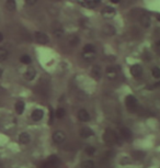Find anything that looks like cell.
<instances>
[{
  "mask_svg": "<svg viewBox=\"0 0 160 168\" xmlns=\"http://www.w3.org/2000/svg\"><path fill=\"white\" fill-rule=\"evenodd\" d=\"M103 139H104V142L108 143V144H117V143H120L117 134L115 133L113 130H110V129H108V130L104 132Z\"/></svg>",
  "mask_w": 160,
  "mask_h": 168,
  "instance_id": "1",
  "label": "cell"
},
{
  "mask_svg": "<svg viewBox=\"0 0 160 168\" xmlns=\"http://www.w3.org/2000/svg\"><path fill=\"white\" fill-rule=\"evenodd\" d=\"M125 104H126V108H127L128 110L132 111V112H134V111L138 108V100L136 99V97L129 95V96L126 97Z\"/></svg>",
  "mask_w": 160,
  "mask_h": 168,
  "instance_id": "2",
  "label": "cell"
},
{
  "mask_svg": "<svg viewBox=\"0 0 160 168\" xmlns=\"http://www.w3.org/2000/svg\"><path fill=\"white\" fill-rule=\"evenodd\" d=\"M35 41L39 43V44H42V45H45L49 42V39H48V35L44 33V32H35Z\"/></svg>",
  "mask_w": 160,
  "mask_h": 168,
  "instance_id": "3",
  "label": "cell"
},
{
  "mask_svg": "<svg viewBox=\"0 0 160 168\" xmlns=\"http://www.w3.org/2000/svg\"><path fill=\"white\" fill-rule=\"evenodd\" d=\"M79 3L81 6L86 7V8H89V9H93L96 7L99 6V3L101 2V0H78Z\"/></svg>",
  "mask_w": 160,
  "mask_h": 168,
  "instance_id": "4",
  "label": "cell"
},
{
  "mask_svg": "<svg viewBox=\"0 0 160 168\" xmlns=\"http://www.w3.org/2000/svg\"><path fill=\"white\" fill-rule=\"evenodd\" d=\"M65 139H66V134L64 133L63 131H56L53 134V141L56 144H62L65 142Z\"/></svg>",
  "mask_w": 160,
  "mask_h": 168,
  "instance_id": "5",
  "label": "cell"
},
{
  "mask_svg": "<svg viewBox=\"0 0 160 168\" xmlns=\"http://www.w3.org/2000/svg\"><path fill=\"white\" fill-rule=\"evenodd\" d=\"M131 74L133 77L139 78L140 76L143 75V67H142V65H139V64L133 65L131 67Z\"/></svg>",
  "mask_w": 160,
  "mask_h": 168,
  "instance_id": "6",
  "label": "cell"
},
{
  "mask_svg": "<svg viewBox=\"0 0 160 168\" xmlns=\"http://www.w3.org/2000/svg\"><path fill=\"white\" fill-rule=\"evenodd\" d=\"M90 75H91L92 78H93V79H96V80H99V79H101V77H102V71H101V67H100V66H98V65H94V66L92 67Z\"/></svg>",
  "mask_w": 160,
  "mask_h": 168,
  "instance_id": "7",
  "label": "cell"
},
{
  "mask_svg": "<svg viewBox=\"0 0 160 168\" xmlns=\"http://www.w3.org/2000/svg\"><path fill=\"white\" fill-rule=\"evenodd\" d=\"M150 16L147 12H144L143 14L140 16V24L143 25L144 28H149L150 27Z\"/></svg>",
  "mask_w": 160,
  "mask_h": 168,
  "instance_id": "8",
  "label": "cell"
},
{
  "mask_svg": "<svg viewBox=\"0 0 160 168\" xmlns=\"http://www.w3.org/2000/svg\"><path fill=\"white\" fill-rule=\"evenodd\" d=\"M105 74H106V77L109 78V79H115L116 77H117V69L115 68L114 66H109L108 68H106V71H105Z\"/></svg>",
  "mask_w": 160,
  "mask_h": 168,
  "instance_id": "9",
  "label": "cell"
},
{
  "mask_svg": "<svg viewBox=\"0 0 160 168\" xmlns=\"http://www.w3.org/2000/svg\"><path fill=\"white\" fill-rule=\"evenodd\" d=\"M43 116H44V112H43V110H41V109H35V110L32 112V114H31L32 120L35 122L41 121V120L43 119Z\"/></svg>",
  "mask_w": 160,
  "mask_h": 168,
  "instance_id": "10",
  "label": "cell"
},
{
  "mask_svg": "<svg viewBox=\"0 0 160 168\" xmlns=\"http://www.w3.org/2000/svg\"><path fill=\"white\" fill-rule=\"evenodd\" d=\"M102 31H103V33L105 35H108V36H112V35H114L115 33H116L115 28L113 25H111V24H105V25H103Z\"/></svg>",
  "mask_w": 160,
  "mask_h": 168,
  "instance_id": "11",
  "label": "cell"
},
{
  "mask_svg": "<svg viewBox=\"0 0 160 168\" xmlns=\"http://www.w3.org/2000/svg\"><path fill=\"white\" fill-rule=\"evenodd\" d=\"M115 14V10L112 8V7H104L102 9V16L104 18H106V19H109V18H112L113 16Z\"/></svg>",
  "mask_w": 160,
  "mask_h": 168,
  "instance_id": "12",
  "label": "cell"
},
{
  "mask_svg": "<svg viewBox=\"0 0 160 168\" xmlns=\"http://www.w3.org/2000/svg\"><path fill=\"white\" fill-rule=\"evenodd\" d=\"M78 119L82 122H88L90 120V114H89V112L87 110L81 109V110L78 112Z\"/></svg>",
  "mask_w": 160,
  "mask_h": 168,
  "instance_id": "13",
  "label": "cell"
},
{
  "mask_svg": "<svg viewBox=\"0 0 160 168\" xmlns=\"http://www.w3.org/2000/svg\"><path fill=\"white\" fill-rule=\"evenodd\" d=\"M35 76H36V71H35L33 67H29L24 73V77H25L26 80H33L35 78Z\"/></svg>",
  "mask_w": 160,
  "mask_h": 168,
  "instance_id": "14",
  "label": "cell"
},
{
  "mask_svg": "<svg viewBox=\"0 0 160 168\" xmlns=\"http://www.w3.org/2000/svg\"><path fill=\"white\" fill-rule=\"evenodd\" d=\"M59 165V159H58L57 157L55 156H52L48 161H47V163H46L45 167H51V168H55L56 166H58Z\"/></svg>",
  "mask_w": 160,
  "mask_h": 168,
  "instance_id": "15",
  "label": "cell"
},
{
  "mask_svg": "<svg viewBox=\"0 0 160 168\" xmlns=\"http://www.w3.org/2000/svg\"><path fill=\"white\" fill-rule=\"evenodd\" d=\"M121 134H122V136H123L126 141H131L132 137H133L132 131L128 128H121Z\"/></svg>",
  "mask_w": 160,
  "mask_h": 168,
  "instance_id": "16",
  "label": "cell"
},
{
  "mask_svg": "<svg viewBox=\"0 0 160 168\" xmlns=\"http://www.w3.org/2000/svg\"><path fill=\"white\" fill-rule=\"evenodd\" d=\"M19 141L21 144H29L30 141H31V137H30V134L26 133V132H23L19 135Z\"/></svg>",
  "mask_w": 160,
  "mask_h": 168,
  "instance_id": "17",
  "label": "cell"
},
{
  "mask_svg": "<svg viewBox=\"0 0 160 168\" xmlns=\"http://www.w3.org/2000/svg\"><path fill=\"white\" fill-rule=\"evenodd\" d=\"M93 134H94L93 133V131L89 128H83V129L80 130V136L83 137V139H88V137L92 136Z\"/></svg>",
  "mask_w": 160,
  "mask_h": 168,
  "instance_id": "18",
  "label": "cell"
},
{
  "mask_svg": "<svg viewBox=\"0 0 160 168\" xmlns=\"http://www.w3.org/2000/svg\"><path fill=\"white\" fill-rule=\"evenodd\" d=\"M96 51L94 52H83L82 53V57L86 62H92L96 58Z\"/></svg>",
  "mask_w": 160,
  "mask_h": 168,
  "instance_id": "19",
  "label": "cell"
},
{
  "mask_svg": "<svg viewBox=\"0 0 160 168\" xmlns=\"http://www.w3.org/2000/svg\"><path fill=\"white\" fill-rule=\"evenodd\" d=\"M24 108H25V104L23 101H18L16 103V112L18 114H22L23 111H24Z\"/></svg>",
  "mask_w": 160,
  "mask_h": 168,
  "instance_id": "20",
  "label": "cell"
},
{
  "mask_svg": "<svg viewBox=\"0 0 160 168\" xmlns=\"http://www.w3.org/2000/svg\"><path fill=\"white\" fill-rule=\"evenodd\" d=\"M6 8L9 11H14L16 8H17V3L14 0H7L6 2Z\"/></svg>",
  "mask_w": 160,
  "mask_h": 168,
  "instance_id": "21",
  "label": "cell"
},
{
  "mask_svg": "<svg viewBox=\"0 0 160 168\" xmlns=\"http://www.w3.org/2000/svg\"><path fill=\"white\" fill-rule=\"evenodd\" d=\"M9 56V53L7 51L6 48H3V47H0V63L1 62H5L7 58Z\"/></svg>",
  "mask_w": 160,
  "mask_h": 168,
  "instance_id": "22",
  "label": "cell"
},
{
  "mask_svg": "<svg viewBox=\"0 0 160 168\" xmlns=\"http://www.w3.org/2000/svg\"><path fill=\"white\" fill-rule=\"evenodd\" d=\"M133 157L135 159H137V161H140V159H143L144 157H145V153L142 151H135L133 152Z\"/></svg>",
  "mask_w": 160,
  "mask_h": 168,
  "instance_id": "23",
  "label": "cell"
},
{
  "mask_svg": "<svg viewBox=\"0 0 160 168\" xmlns=\"http://www.w3.org/2000/svg\"><path fill=\"white\" fill-rule=\"evenodd\" d=\"M81 168H94V162L90 161V159L85 161V162L82 163V165H81Z\"/></svg>",
  "mask_w": 160,
  "mask_h": 168,
  "instance_id": "24",
  "label": "cell"
},
{
  "mask_svg": "<svg viewBox=\"0 0 160 168\" xmlns=\"http://www.w3.org/2000/svg\"><path fill=\"white\" fill-rule=\"evenodd\" d=\"M65 114H66V111H65L64 108L57 109V110H56V113H55V116H56L57 119H63L64 116H65Z\"/></svg>",
  "mask_w": 160,
  "mask_h": 168,
  "instance_id": "25",
  "label": "cell"
},
{
  "mask_svg": "<svg viewBox=\"0 0 160 168\" xmlns=\"http://www.w3.org/2000/svg\"><path fill=\"white\" fill-rule=\"evenodd\" d=\"M20 61H21V63H23V64L25 65L31 64V62H32V59H31V57H30L29 55H22L21 58H20Z\"/></svg>",
  "mask_w": 160,
  "mask_h": 168,
  "instance_id": "26",
  "label": "cell"
},
{
  "mask_svg": "<svg viewBox=\"0 0 160 168\" xmlns=\"http://www.w3.org/2000/svg\"><path fill=\"white\" fill-rule=\"evenodd\" d=\"M151 74H153V76H154L155 78L159 79L160 78V68L159 67H154V68L151 69Z\"/></svg>",
  "mask_w": 160,
  "mask_h": 168,
  "instance_id": "27",
  "label": "cell"
},
{
  "mask_svg": "<svg viewBox=\"0 0 160 168\" xmlns=\"http://www.w3.org/2000/svg\"><path fill=\"white\" fill-rule=\"evenodd\" d=\"M85 152L87 153V155H94L96 154V148L93 147V146H87L86 150H85Z\"/></svg>",
  "mask_w": 160,
  "mask_h": 168,
  "instance_id": "28",
  "label": "cell"
},
{
  "mask_svg": "<svg viewBox=\"0 0 160 168\" xmlns=\"http://www.w3.org/2000/svg\"><path fill=\"white\" fill-rule=\"evenodd\" d=\"M94 51H96V47L92 44H87L83 47V52H94Z\"/></svg>",
  "mask_w": 160,
  "mask_h": 168,
  "instance_id": "29",
  "label": "cell"
},
{
  "mask_svg": "<svg viewBox=\"0 0 160 168\" xmlns=\"http://www.w3.org/2000/svg\"><path fill=\"white\" fill-rule=\"evenodd\" d=\"M78 43H79V39H78L77 36H73V37L70 39V44H71V45H74L75 46V45H77Z\"/></svg>",
  "mask_w": 160,
  "mask_h": 168,
  "instance_id": "30",
  "label": "cell"
},
{
  "mask_svg": "<svg viewBox=\"0 0 160 168\" xmlns=\"http://www.w3.org/2000/svg\"><path fill=\"white\" fill-rule=\"evenodd\" d=\"M121 164L122 165H125V164H129V158H127V157H124V158H122L121 159Z\"/></svg>",
  "mask_w": 160,
  "mask_h": 168,
  "instance_id": "31",
  "label": "cell"
},
{
  "mask_svg": "<svg viewBox=\"0 0 160 168\" xmlns=\"http://www.w3.org/2000/svg\"><path fill=\"white\" fill-rule=\"evenodd\" d=\"M37 1H39V0H25V2H26L29 6H33V5H35Z\"/></svg>",
  "mask_w": 160,
  "mask_h": 168,
  "instance_id": "32",
  "label": "cell"
},
{
  "mask_svg": "<svg viewBox=\"0 0 160 168\" xmlns=\"http://www.w3.org/2000/svg\"><path fill=\"white\" fill-rule=\"evenodd\" d=\"M120 1L121 0H111L112 3H120Z\"/></svg>",
  "mask_w": 160,
  "mask_h": 168,
  "instance_id": "33",
  "label": "cell"
},
{
  "mask_svg": "<svg viewBox=\"0 0 160 168\" xmlns=\"http://www.w3.org/2000/svg\"><path fill=\"white\" fill-rule=\"evenodd\" d=\"M156 18H157L158 21H160V13H156Z\"/></svg>",
  "mask_w": 160,
  "mask_h": 168,
  "instance_id": "34",
  "label": "cell"
},
{
  "mask_svg": "<svg viewBox=\"0 0 160 168\" xmlns=\"http://www.w3.org/2000/svg\"><path fill=\"white\" fill-rule=\"evenodd\" d=\"M2 40H3V34H2L1 32H0V42H1Z\"/></svg>",
  "mask_w": 160,
  "mask_h": 168,
  "instance_id": "35",
  "label": "cell"
},
{
  "mask_svg": "<svg viewBox=\"0 0 160 168\" xmlns=\"http://www.w3.org/2000/svg\"><path fill=\"white\" fill-rule=\"evenodd\" d=\"M154 87H155V88H156V87H160V81H159V82H157V84L155 85Z\"/></svg>",
  "mask_w": 160,
  "mask_h": 168,
  "instance_id": "36",
  "label": "cell"
},
{
  "mask_svg": "<svg viewBox=\"0 0 160 168\" xmlns=\"http://www.w3.org/2000/svg\"><path fill=\"white\" fill-rule=\"evenodd\" d=\"M2 74H3V70H2V68H0V78H1Z\"/></svg>",
  "mask_w": 160,
  "mask_h": 168,
  "instance_id": "37",
  "label": "cell"
},
{
  "mask_svg": "<svg viewBox=\"0 0 160 168\" xmlns=\"http://www.w3.org/2000/svg\"><path fill=\"white\" fill-rule=\"evenodd\" d=\"M157 46H160V41H158V42H157Z\"/></svg>",
  "mask_w": 160,
  "mask_h": 168,
  "instance_id": "38",
  "label": "cell"
},
{
  "mask_svg": "<svg viewBox=\"0 0 160 168\" xmlns=\"http://www.w3.org/2000/svg\"><path fill=\"white\" fill-rule=\"evenodd\" d=\"M45 168H51V167H45Z\"/></svg>",
  "mask_w": 160,
  "mask_h": 168,
  "instance_id": "39",
  "label": "cell"
}]
</instances>
